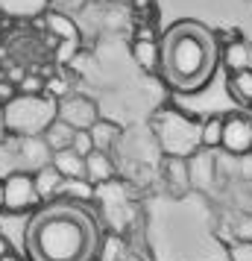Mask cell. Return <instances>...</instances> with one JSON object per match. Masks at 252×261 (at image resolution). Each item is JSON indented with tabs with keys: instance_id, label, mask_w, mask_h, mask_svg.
Returning <instances> with one entry per match:
<instances>
[{
	"instance_id": "1",
	"label": "cell",
	"mask_w": 252,
	"mask_h": 261,
	"mask_svg": "<svg viewBox=\"0 0 252 261\" xmlns=\"http://www.w3.org/2000/svg\"><path fill=\"white\" fill-rule=\"evenodd\" d=\"M33 261H97L100 223L82 202L53 197L24 232Z\"/></svg>"
},
{
	"instance_id": "2",
	"label": "cell",
	"mask_w": 252,
	"mask_h": 261,
	"mask_svg": "<svg viewBox=\"0 0 252 261\" xmlns=\"http://www.w3.org/2000/svg\"><path fill=\"white\" fill-rule=\"evenodd\" d=\"M220 65L217 36L200 21H176L158 41V73L179 94H197Z\"/></svg>"
},
{
	"instance_id": "3",
	"label": "cell",
	"mask_w": 252,
	"mask_h": 261,
	"mask_svg": "<svg viewBox=\"0 0 252 261\" xmlns=\"http://www.w3.org/2000/svg\"><path fill=\"white\" fill-rule=\"evenodd\" d=\"M50 120H56V100L50 97H24L18 94L3 106V126L15 138L41 135Z\"/></svg>"
},
{
	"instance_id": "4",
	"label": "cell",
	"mask_w": 252,
	"mask_h": 261,
	"mask_svg": "<svg viewBox=\"0 0 252 261\" xmlns=\"http://www.w3.org/2000/svg\"><path fill=\"white\" fill-rule=\"evenodd\" d=\"M41 205V197L36 191V182H33V173L26 170H12L9 176L3 179V212L9 214H26Z\"/></svg>"
},
{
	"instance_id": "5",
	"label": "cell",
	"mask_w": 252,
	"mask_h": 261,
	"mask_svg": "<svg viewBox=\"0 0 252 261\" xmlns=\"http://www.w3.org/2000/svg\"><path fill=\"white\" fill-rule=\"evenodd\" d=\"M220 150L229 155H246L252 153V118L249 115H223V138H220Z\"/></svg>"
},
{
	"instance_id": "6",
	"label": "cell",
	"mask_w": 252,
	"mask_h": 261,
	"mask_svg": "<svg viewBox=\"0 0 252 261\" xmlns=\"http://www.w3.org/2000/svg\"><path fill=\"white\" fill-rule=\"evenodd\" d=\"M56 118L65 120L73 129H88V126L100 118V112H97V103L91 97L73 94L71 91L68 97H62L59 103H56Z\"/></svg>"
},
{
	"instance_id": "7",
	"label": "cell",
	"mask_w": 252,
	"mask_h": 261,
	"mask_svg": "<svg viewBox=\"0 0 252 261\" xmlns=\"http://www.w3.org/2000/svg\"><path fill=\"white\" fill-rule=\"evenodd\" d=\"M15 155H18V170L36 173L38 167L50 165L53 153H50V147L44 144L41 135H26V138H15Z\"/></svg>"
},
{
	"instance_id": "8",
	"label": "cell",
	"mask_w": 252,
	"mask_h": 261,
	"mask_svg": "<svg viewBox=\"0 0 252 261\" xmlns=\"http://www.w3.org/2000/svg\"><path fill=\"white\" fill-rule=\"evenodd\" d=\"M188 173H191V188L197 191H208L217 179V159L214 150H193L188 155Z\"/></svg>"
},
{
	"instance_id": "9",
	"label": "cell",
	"mask_w": 252,
	"mask_h": 261,
	"mask_svg": "<svg viewBox=\"0 0 252 261\" xmlns=\"http://www.w3.org/2000/svg\"><path fill=\"white\" fill-rule=\"evenodd\" d=\"M164 185L173 197H185L191 191V173H188V155H164L161 162Z\"/></svg>"
},
{
	"instance_id": "10",
	"label": "cell",
	"mask_w": 252,
	"mask_h": 261,
	"mask_svg": "<svg viewBox=\"0 0 252 261\" xmlns=\"http://www.w3.org/2000/svg\"><path fill=\"white\" fill-rule=\"evenodd\" d=\"M220 62L226 65L229 73H240V71H252V44L246 38H232L226 47H223V56Z\"/></svg>"
},
{
	"instance_id": "11",
	"label": "cell",
	"mask_w": 252,
	"mask_h": 261,
	"mask_svg": "<svg viewBox=\"0 0 252 261\" xmlns=\"http://www.w3.org/2000/svg\"><path fill=\"white\" fill-rule=\"evenodd\" d=\"M85 179L91 185H108L115 179V162L108 153H100V150H91L85 155Z\"/></svg>"
},
{
	"instance_id": "12",
	"label": "cell",
	"mask_w": 252,
	"mask_h": 261,
	"mask_svg": "<svg viewBox=\"0 0 252 261\" xmlns=\"http://www.w3.org/2000/svg\"><path fill=\"white\" fill-rule=\"evenodd\" d=\"M50 165L62 173V179H85V155L73 153L71 147L56 150L50 155Z\"/></svg>"
},
{
	"instance_id": "13",
	"label": "cell",
	"mask_w": 252,
	"mask_h": 261,
	"mask_svg": "<svg viewBox=\"0 0 252 261\" xmlns=\"http://www.w3.org/2000/svg\"><path fill=\"white\" fill-rule=\"evenodd\" d=\"M88 135H91L94 150H100V153H111V147H118V141H120V126L118 123H111V120L97 118L94 123L88 126Z\"/></svg>"
},
{
	"instance_id": "14",
	"label": "cell",
	"mask_w": 252,
	"mask_h": 261,
	"mask_svg": "<svg viewBox=\"0 0 252 261\" xmlns=\"http://www.w3.org/2000/svg\"><path fill=\"white\" fill-rule=\"evenodd\" d=\"M33 182H36L38 197H41V202H44V200L59 197V188H62L65 179H62V173L53 165H44V167H38L36 173H33Z\"/></svg>"
},
{
	"instance_id": "15",
	"label": "cell",
	"mask_w": 252,
	"mask_h": 261,
	"mask_svg": "<svg viewBox=\"0 0 252 261\" xmlns=\"http://www.w3.org/2000/svg\"><path fill=\"white\" fill-rule=\"evenodd\" d=\"M73 126H68L65 120H50L47 123V129L41 132V138H44V144L50 147V153H56V150H65V147H71L73 141Z\"/></svg>"
},
{
	"instance_id": "16",
	"label": "cell",
	"mask_w": 252,
	"mask_h": 261,
	"mask_svg": "<svg viewBox=\"0 0 252 261\" xmlns=\"http://www.w3.org/2000/svg\"><path fill=\"white\" fill-rule=\"evenodd\" d=\"M44 24H47L50 36H56L59 41H73V44H79V30H76V24H73L68 15L47 12L44 15Z\"/></svg>"
},
{
	"instance_id": "17",
	"label": "cell",
	"mask_w": 252,
	"mask_h": 261,
	"mask_svg": "<svg viewBox=\"0 0 252 261\" xmlns=\"http://www.w3.org/2000/svg\"><path fill=\"white\" fill-rule=\"evenodd\" d=\"M223 138V115H208L200 123V147L203 150H217Z\"/></svg>"
},
{
	"instance_id": "18",
	"label": "cell",
	"mask_w": 252,
	"mask_h": 261,
	"mask_svg": "<svg viewBox=\"0 0 252 261\" xmlns=\"http://www.w3.org/2000/svg\"><path fill=\"white\" fill-rule=\"evenodd\" d=\"M132 59L144 71H158V41H132Z\"/></svg>"
},
{
	"instance_id": "19",
	"label": "cell",
	"mask_w": 252,
	"mask_h": 261,
	"mask_svg": "<svg viewBox=\"0 0 252 261\" xmlns=\"http://www.w3.org/2000/svg\"><path fill=\"white\" fill-rule=\"evenodd\" d=\"M97 188L88 182V179H65L59 188V197L65 200H76V202H91L94 200Z\"/></svg>"
},
{
	"instance_id": "20",
	"label": "cell",
	"mask_w": 252,
	"mask_h": 261,
	"mask_svg": "<svg viewBox=\"0 0 252 261\" xmlns=\"http://www.w3.org/2000/svg\"><path fill=\"white\" fill-rule=\"evenodd\" d=\"M229 94L240 103H252V71L229 73Z\"/></svg>"
},
{
	"instance_id": "21",
	"label": "cell",
	"mask_w": 252,
	"mask_h": 261,
	"mask_svg": "<svg viewBox=\"0 0 252 261\" xmlns=\"http://www.w3.org/2000/svg\"><path fill=\"white\" fill-rule=\"evenodd\" d=\"M15 88H18V94H24V97H41L44 94V76L41 73H24Z\"/></svg>"
},
{
	"instance_id": "22",
	"label": "cell",
	"mask_w": 252,
	"mask_h": 261,
	"mask_svg": "<svg viewBox=\"0 0 252 261\" xmlns=\"http://www.w3.org/2000/svg\"><path fill=\"white\" fill-rule=\"evenodd\" d=\"M71 94V85H68V80H62V76H53L50 73V80H44V97H50V100H56L59 103L62 97Z\"/></svg>"
},
{
	"instance_id": "23",
	"label": "cell",
	"mask_w": 252,
	"mask_h": 261,
	"mask_svg": "<svg viewBox=\"0 0 252 261\" xmlns=\"http://www.w3.org/2000/svg\"><path fill=\"white\" fill-rule=\"evenodd\" d=\"M232 235L235 241H252V214L249 212H240L232 223Z\"/></svg>"
},
{
	"instance_id": "24",
	"label": "cell",
	"mask_w": 252,
	"mask_h": 261,
	"mask_svg": "<svg viewBox=\"0 0 252 261\" xmlns=\"http://www.w3.org/2000/svg\"><path fill=\"white\" fill-rule=\"evenodd\" d=\"M71 150H73V153H79V155H88L91 150H94V144H91V135H88V129H76V132H73Z\"/></svg>"
},
{
	"instance_id": "25",
	"label": "cell",
	"mask_w": 252,
	"mask_h": 261,
	"mask_svg": "<svg viewBox=\"0 0 252 261\" xmlns=\"http://www.w3.org/2000/svg\"><path fill=\"white\" fill-rule=\"evenodd\" d=\"M229 261H252V241H235L229 247Z\"/></svg>"
},
{
	"instance_id": "26",
	"label": "cell",
	"mask_w": 252,
	"mask_h": 261,
	"mask_svg": "<svg viewBox=\"0 0 252 261\" xmlns=\"http://www.w3.org/2000/svg\"><path fill=\"white\" fill-rule=\"evenodd\" d=\"M18 97V88H15V83H9V80H0V106H6L9 100H15Z\"/></svg>"
},
{
	"instance_id": "27",
	"label": "cell",
	"mask_w": 252,
	"mask_h": 261,
	"mask_svg": "<svg viewBox=\"0 0 252 261\" xmlns=\"http://www.w3.org/2000/svg\"><path fill=\"white\" fill-rule=\"evenodd\" d=\"M135 38H138V41H158L156 27L150 24V21H147V24H141V27H138V33H135Z\"/></svg>"
},
{
	"instance_id": "28",
	"label": "cell",
	"mask_w": 252,
	"mask_h": 261,
	"mask_svg": "<svg viewBox=\"0 0 252 261\" xmlns=\"http://www.w3.org/2000/svg\"><path fill=\"white\" fill-rule=\"evenodd\" d=\"M132 6H135V12L138 15H144L147 21L153 18V0H132Z\"/></svg>"
},
{
	"instance_id": "29",
	"label": "cell",
	"mask_w": 252,
	"mask_h": 261,
	"mask_svg": "<svg viewBox=\"0 0 252 261\" xmlns=\"http://www.w3.org/2000/svg\"><path fill=\"white\" fill-rule=\"evenodd\" d=\"M6 252H12V244H9L6 238L0 235V255H6Z\"/></svg>"
},
{
	"instance_id": "30",
	"label": "cell",
	"mask_w": 252,
	"mask_h": 261,
	"mask_svg": "<svg viewBox=\"0 0 252 261\" xmlns=\"http://www.w3.org/2000/svg\"><path fill=\"white\" fill-rule=\"evenodd\" d=\"M0 261H24L21 255H15V252H6V255H0Z\"/></svg>"
},
{
	"instance_id": "31",
	"label": "cell",
	"mask_w": 252,
	"mask_h": 261,
	"mask_svg": "<svg viewBox=\"0 0 252 261\" xmlns=\"http://www.w3.org/2000/svg\"><path fill=\"white\" fill-rule=\"evenodd\" d=\"M0 205H3V179H0Z\"/></svg>"
},
{
	"instance_id": "32",
	"label": "cell",
	"mask_w": 252,
	"mask_h": 261,
	"mask_svg": "<svg viewBox=\"0 0 252 261\" xmlns=\"http://www.w3.org/2000/svg\"><path fill=\"white\" fill-rule=\"evenodd\" d=\"M249 155H252V153H249Z\"/></svg>"
}]
</instances>
